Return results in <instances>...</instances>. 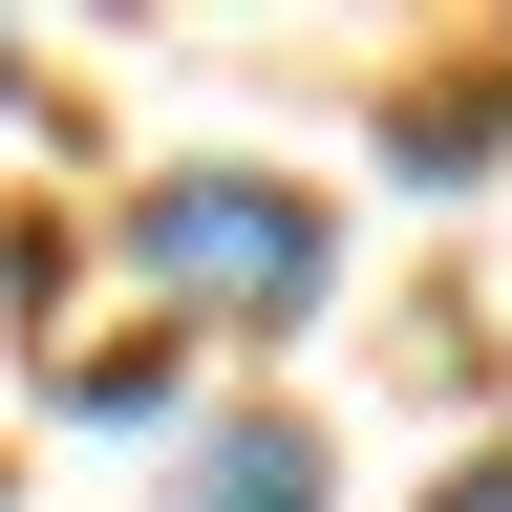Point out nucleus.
Listing matches in <instances>:
<instances>
[{
	"instance_id": "1",
	"label": "nucleus",
	"mask_w": 512,
	"mask_h": 512,
	"mask_svg": "<svg viewBox=\"0 0 512 512\" xmlns=\"http://www.w3.org/2000/svg\"><path fill=\"white\" fill-rule=\"evenodd\" d=\"M128 256L192 278V299H235V320H299L320 299V214H299V192H235V171H171L150 214H128Z\"/></svg>"
},
{
	"instance_id": "2",
	"label": "nucleus",
	"mask_w": 512,
	"mask_h": 512,
	"mask_svg": "<svg viewBox=\"0 0 512 512\" xmlns=\"http://www.w3.org/2000/svg\"><path fill=\"white\" fill-rule=\"evenodd\" d=\"M192 512H320V448L299 427H214L192 448Z\"/></svg>"
},
{
	"instance_id": "3",
	"label": "nucleus",
	"mask_w": 512,
	"mask_h": 512,
	"mask_svg": "<svg viewBox=\"0 0 512 512\" xmlns=\"http://www.w3.org/2000/svg\"><path fill=\"white\" fill-rule=\"evenodd\" d=\"M448 512H512V470H470V491H448Z\"/></svg>"
}]
</instances>
